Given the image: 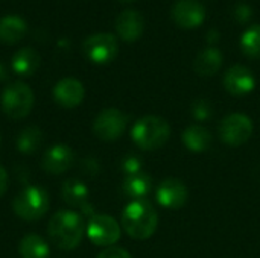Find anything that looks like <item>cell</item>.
Segmentation results:
<instances>
[{
	"label": "cell",
	"instance_id": "obj_20",
	"mask_svg": "<svg viewBox=\"0 0 260 258\" xmlns=\"http://www.w3.org/2000/svg\"><path fill=\"white\" fill-rule=\"evenodd\" d=\"M40 53L30 47H23L14 53L11 59V67L14 73L20 76H30L40 67Z\"/></svg>",
	"mask_w": 260,
	"mask_h": 258
},
{
	"label": "cell",
	"instance_id": "obj_19",
	"mask_svg": "<svg viewBox=\"0 0 260 258\" xmlns=\"http://www.w3.org/2000/svg\"><path fill=\"white\" fill-rule=\"evenodd\" d=\"M122 190H123L125 196H128L133 201L146 199V196L152 190V178L145 172L129 175L125 178V181L122 184Z\"/></svg>",
	"mask_w": 260,
	"mask_h": 258
},
{
	"label": "cell",
	"instance_id": "obj_26",
	"mask_svg": "<svg viewBox=\"0 0 260 258\" xmlns=\"http://www.w3.org/2000/svg\"><path fill=\"white\" fill-rule=\"evenodd\" d=\"M122 172L129 176V175H136V173H140L143 172V163H142V158L136 157V155H126L123 160H122Z\"/></svg>",
	"mask_w": 260,
	"mask_h": 258
},
{
	"label": "cell",
	"instance_id": "obj_7",
	"mask_svg": "<svg viewBox=\"0 0 260 258\" xmlns=\"http://www.w3.org/2000/svg\"><path fill=\"white\" fill-rule=\"evenodd\" d=\"M126 125V114H123L117 108H107L96 116L93 122V132L102 141H114L123 135Z\"/></svg>",
	"mask_w": 260,
	"mask_h": 258
},
{
	"label": "cell",
	"instance_id": "obj_15",
	"mask_svg": "<svg viewBox=\"0 0 260 258\" xmlns=\"http://www.w3.org/2000/svg\"><path fill=\"white\" fill-rule=\"evenodd\" d=\"M88 189L87 186L79 181V179H67L62 186H61V196L62 201L73 207V208H79L84 214L93 217L94 216V210L91 207V204L88 202Z\"/></svg>",
	"mask_w": 260,
	"mask_h": 258
},
{
	"label": "cell",
	"instance_id": "obj_6",
	"mask_svg": "<svg viewBox=\"0 0 260 258\" xmlns=\"http://www.w3.org/2000/svg\"><path fill=\"white\" fill-rule=\"evenodd\" d=\"M253 129V122L248 116L242 113H232L221 122L219 135L225 144L239 148L251 138Z\"/></svg>",
	"mask_w": 260,
	"mask_h": 258
},
{
	"label": "cell",
	"instance_id": "obj_21",
	"mask_svg": "<svg viewBox=\"0 0 260 258\" xmlns=\"http://www.w3.org/2000/svg\"><path fill=\"white\" fill-rule=\"evenodd\" d=\"M26 23L18 15H5L0 18V43L15 44L26 33Z\"/></svg>",
	"mask_w": 260,
	"mask_h": 258
},
{
	"label": "cell",
	"instance_id": "obj_33",
	"mask_svg": "<svg viewBox=\"0 0 260 258\" xmlns=\"http://www.w3.org/2000/svg\"><path fill=\"white\" fill-rule=\"evenodd\" d=\"M122 2H133V0H122Z\"/></svg>",
	"mask_w": 260,
	"mask_h": 258
},
{
	"label": "cell",
	"instance_id": "obj_2",
	"mask_svg": "<svg viewBox=\"0 0 260 258\" xmlns=\"http://www.w3.org/2000/svg\"><path fill=\"white\" fill-rule=\"evenodd\" d=\"M158 227V214L146 199L129 202L122 211V228L136 240L149 239Z\"/></svg>",
	"mask_w": 260,
	"mask_h": 258
},
{
	"label": "cell",
	"instance_id": "obj_22",
	"mask_svg": "<svg viewBox=\"0 0 260 258\" xmlns=\"http://www.w3.org/2000/svg\"><path fill=\"white\" fill-rule=\"evenodd\" d=\"M18 254L21 258H49L50 249L43 237L37 234H27L20 240Z\"/></svg>",
	"mask_w": 260,
	"mask_h": 258
},
{
	"label": "cell",
	"instance_id": "obj_18",
	"mask_svg": "<svg viewBox=\"0 0 260 258\" xmlns=\"http://www.w3.org/2000/svg\"><path fill=\"white\" fill-rule=\"evenodd\" d=\"M181 140H183V144L192 151V152H204L210 148L213 138H212V134L209 132L207 128L201 126V125H190L187 126L184 131H183V135H181Z\"/></svg>",
	"mask_w": 260,
	"mask_h": 258
},
{
	"label": "cell",
	"instance_id": "obj_9",
	"mask_svg": "<svg viewBox=\"0 0 260 258\" xmlns=\"http://www.w3.org/2000/svg\"><path fill=\"white\" fill-rule=\"evenodd\" d=\"M87 236L96 246L110 248L120 239V225L107 214H94L87 225Z\"/></svg>",
	"mask_w": 260,
	"mask_h": 258
},
{
	"label": "cell",
	"instance_id": "obj_31",
	"mask_svg": "<svg viewBox=\"0 0 260 258\" xmlns=\"http://www.w3.org/2000/svg\"><path fill=\"white\" fill-rule=\"evenodd\" d=\"M207 43L209 44H215V43H218L219 41V38H221V33H219V30L218 29H210V30H207Z\"/></svg>",
	"mask_w": 260,
	"mask_h": 258
},
{
	"label": "cell",
	"instance_id": "obj_29",
	"mask_svg": "<svg viewBox=\"0 0 260 258\" xmlns=\"http://www.w3.org/2000/svg\"><path fill=\"white\" fill-rule=\"evenodd\" d=\"M82 166H84V170H85L87 173L94 175V173L99 172V164H98V161L93 160V158H87V160L82 163Z\"/></svg>",
	"mask_w": 260,
	"mask_h": 258
},
{
	"label": "cell",
	"instance_id": "obj_5",
	"mask_svg": "<svg viewBox=\"0 0 260 258\" xmlns=\"http://www.w3.org/2000/svg\"><path fill=\"white\" fill-rule=\"evenodd\" d=\"M34 102L35 99H34L32 88L20 81L9 84L3 90L0 97L2 111L14 120L29 116V113L34 108Z\"/></svg>",
	"mask_w": 260,
	"mask_h": 258
},
{
	"label": "cell",
	"instance_id": "obj_4",
	"mask_svg": "<svg viewBox=\"0 0 260 258\" xmlns=\"http://www.w3.org/2000/svg\"><path fill=\"white\" fill-rule=\"evenodd\" d=\"M49 204V193L43 187L27 186L14 198L12 210L20 219L26 222H35L47 213Z\"/></svg>",
	"mask_w": 260,
	"mask_h": 258
},
{
	"label": "cell",
	"instance_id": "obj_16",
	"mask_svg": "<svg viewBox=\"0 0 260 258\" xmlns=\"http://www.w3.org/2000/svg\"><path fill=\"white\" fill-rule=\"evenodd\" d=\"M145 29L143 15L134 9H125L119 14L116 20V32L123 41L133 43L139 40Z\"/></svg>",
	"mask_w": 260,
	"mask_h": 258
},
{
	"label": "cell",
	"instance_id": "obj_10",
	"mask_svg": "<svg viewBox=\"0 0 260 258\" xmlns=\"http://www.w3.org/2000/svg\"><path fill=\"white\" fill-rule=\"evenodd\" d=\"M189 199V190L186 184L177 178H168L160 182L157 189V201L168 210H180Z\"/></svg>",
	"mask_w": 260,
	"mask_h": 258
},
{
	"label": "cell",
	"instance_id": "obj_14",
	"mask_svg": "<svg viewBox=\"0 0 260 258\" xmlns=\"http://www.w3.org/2000/svg\"><path fill=\"white\" fill-rule=\"evenodd\" d=\"M85 97V88L81 81L75 78H64L56 82L53 88V99L62 108H76Z\"/></svg>",
	"mask_w": 260,
	"mask_h": 258
},
{
	"label": "cell",
	"instance_id": "obj_27",
	"mask_svg": "<svg viewBox=\"0 0 260 258\" xmlns=\"http://www.w3.org/2000/svg\"><path fill=\"white\" fill-rule=\"evenodd\" d=\"M233 18L239 23H247L253 18V8L245 2H239L233 6Z\"/></svg>",
	"mask_w": 260,
	"mask_h": 258
},
{
	"label": "cell",
	"instance_id": "obj_3",
	"mask_svg": "<svg viewBox=\"0 0 260 258\" xmlns=\"http://www.w3.org/2000/svg\"><path fill=\"white\" fill-rule=\"evenodd\" d=\"M169 137L171 126L158 116H145L139 119L131 129V138L142 151L160 149L166 144Z\"/></svg>",
	"mask_w": 260,
	"mask_h": 258
},
{
	"label": "cell",
	"instance_id": "obj_13",
	"mask_svg": "<svg viewBox=\"0 0 260 258\" xmlns=\"http://www.w3.org/2000/svg\"><path fill=\"white\" fill-rule=\"evenodd\" d=\"M75 161V152L67 144H53L50 146L41 161V167L50 175H61L66 173Z\"/></svg>",
	"mask_w": 260,
	"mask_h": 258
},
{
	"label": "cell",
	"instance_id": "obj_12",
	"mask_svg": "<svg viewBox=\"0 0 260 258\" xmlns=\"http://www.w3.org/2000/svg\"><path fill=\"white\" fill-rule=\"evenodd\" d=\"M224 87L232 96H247L254 90L256 78L248 67L236 64L225 71Z\"/></svg>",
	"mask_w": 260,
	"mask_h": 258
},
{
	"label": "cell",
	"instance_id": "obj_30",
	"mask_svg": "<svg viewBox=\"0 0 260 258\" xmlns=\"http://www.w3.org/2000/svg\"><path fill=\"white\" fill-rule=\"evenodd\" d=\"M6 190H8V173L0 166V198L6 193Z\"/></svg>",
	"mask_w": 260,
	"mask_h": 258
},
{
	"label": "cell",
	"instance_id": "obj_8",
	"mask_svg": "<svg viewBox=\"0 0 260 258\" xmlns=\"http://www.w3.org/2000/svg\"><path fill=\"white\" fill-rule=\"evenodd\" d=\"M82 50L91 62L104 65V64L111 62L117 56L119 44L114 35L99 32V33L90 35L84 41Z\"/></svg>",
	"mask_w": 260,
	"mask_h": 258
},
{
	"label": "cell",
	"instance_id": "obj_11",
	"mask_svg": "<svg viewBox=\"0 0 260 258\" xmlns=\"http://www.w3.org/2000/svg\"><path fill=\"white\" fill-rule=\"evenodd\" d=\"M172 20L184 29L198 27L206 17V9L198 0H178L171 9Z\"/></svg>",
	"mask_w": 260,
	"mask_h": 258
},
{
	"label": "cell",
	"instance_id": "obj_28",
	"mask_svg": "<svg viewBox=\"0 0 260 258\" xmlns=\"http://www.w3.org/2000/svg\"><path fill=\"white\" fill-rule=\"evenodd\" d=\"M96 258H131V255H129V252L125 251L123 248L110 246V248L104 249Z\"/></svg>",
	"mask_w": 260,
	"mask_h": 258
},
{
	"label": "cell",
	"instance_id": "obj_24",
	"mask_svg": "<svg viewBox=\"0 0 260 258\" xmlns=\"http://www.w3.org/2000/svg\"><path fill=\"white\" fill-rule=\"evenodd\" d=\"M242 52L250 58H260V24L250 26L241 38Z\"/></svg>",
	"mask_w": 260,
	"mask_h": 258
},
{
	"label": "cell",
	"instance_id": "obj_23",
	"mask_svg": "<svg viewBox=\"0 0 260 258\" xmlns=\"http://www.w3.org/2000/svg\"><path fill=\"white\" fill-rule=\"evenodd\" d=\"M43 143V132L38 126L24 128L17 137V149L21 154H34Z\"/></svg>",
	"mask_w": 260,
	"mask_h": 258
},
{
	"label": "cell",
	"instance_id": "obj_17",
	"mask_svg": "<svg viewBox=\"0 0 260 258\" xmlns=\"http://www.w3.org/2000/svg\"><path fill=\"white\" fill-rule=\"evenodd\" d=\"M222 62H224L222 52L219 49L210 46L197 55L193 68L200 76H213L215 73L219 71V68L222 67Z\"/></svg>",
	"mask_w": 260,
	"mask_h": 258
},
{
	"label": "cell",
	"instance_id": "obj_1",
	"mask_svg": "<svg viewBox=\"0 0 260 258\" xmlns=\"http://www.w3.org/2000/svg\"><path fill=\"white\" fill-rule=\"evenodd\" d=\"M84 233L85 227L82 216L72 210L56 211L47 225L50 242L62 251H72L78 248L82 242Z\"/></svg>",
	"mask_w": 260,
	"mask_h": 258
},
{
	"label": "cell",
	"instance_id": "obj_25",
	"mask_svg": "<svg viewBox=\"0 0 260 258\" xmlns=\"http://www.w3.org/2000/svg\"><path fill=\"white\" fill-rule=\"evenodd\" d=\"M213 114V106L207 99H197L192 103V116L195 117V120H207L210 119Z\"/></svg>",
	"mask_w": 260,
	"mask_h": 258
},
{
	"label": "cell",
	"instance_id": "obj_32",
	"mask_svg": "<svg viewBox=\"0 0 260 258\" xmlns=\"http://www.w3.org/2000/svg\"><path fill=\"white\" fill-rule=\"evenodd\" d=\"M6 76H8V75H6V68H5V65L0 62V81H2V79H6Z\"/></svg>",
	"mask_w": 260,
	"mask_h": 258
}]
</instances>
